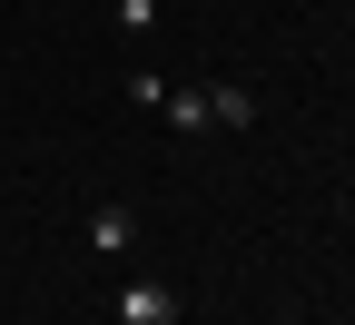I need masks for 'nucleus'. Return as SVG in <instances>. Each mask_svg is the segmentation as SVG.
I'll return each instance as SVG.
<instances>
[{"label": "nucleus", "mask_w": 355, "mask_h": 325, "mask_svg": "<svg viewBox=\"0 0 355 325\" xmlns=\"http://www.w3.org/2000/svg\"><path fill=\"white\" fill-rule=\"evenodd\" d=\"M247 118H257V89L217 79V89H207V128H247Z\"/></svg>", "instance_id": "3"}, {"label": "nucleus", "mask_w": 355, "mask_h": 325, "mask_svg": "<svg viewBox=\"0 0 355 325\" xmlns=\"http://www.w3.org/2000/svg\"><path fill=\"white\" fill-rule=\"evenodd\" d=\"M119 30H128V39H148V30H158V0H119Z\"/></svg>", "instance_id": "5"}, {"label": "nucleus", "mask_w": 355, "mask_h": 325, "mask_svg": "<svg viewBox=\"0 0 355 325\" xmlns=\"http://www.w3.org/2000/svg\"><path fill=\"white\" fill-rule=\"evenodd\" d=\"M178 128H207V89H168V99H158Z\"/></svg>", "instance_id": "4"}, {"label": "nucleus", "mask_w": 355, "mask_h": 325, "mask_svg": "<svg viewBox=\"0 0 355 325\" xmlns=\"http://www.w3.org/2000/svg\"><path fill=\"white\" fill-rule=\"evenodd\" d=\"M119 325H178V286L168 276H128L119 286Z\"/></svg>", "instance_id": "1"}, {"label": "nucleus", "mask_w": 355, "mask_h": 325, "mask_svg": "<svg viewBox=\"0 0 355 325\" xmlns=\"http://www.w3.org/2000/svg\"><path fill=\"white\" fill-rule=\"evenodd\" d=\"M128 237H139V217H128L119 197H109V207H89V256H128Z\"/></svg>", "instance_id": "2"}]
</instances>
